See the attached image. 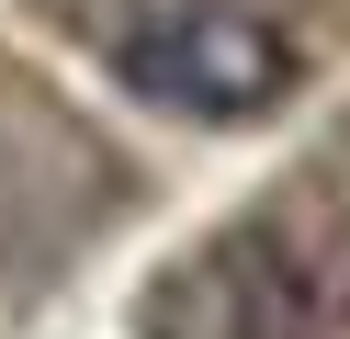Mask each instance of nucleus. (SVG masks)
Returning a JSON list of instances; mask_svg holds the SVG:
<instances>
[{
    "label": "nucleus",
    "instance_id": "obj_1",
    "mask_svg": "<svg viewBox=\"0 0 350 339\" xmlns=\"http://www.w3.org/2000/svg\"><path fill=\"white\" fill-rule=\"evenodd\" d=\"M113 79L136 90L147 113H170V125H271L282 102L305 90V57L294 34H282L271 12H249V0H147L136 23L113 34Z\"/></svg>",
    "mask_w": 350,
    "mask_h": 339
}]
</instances>
